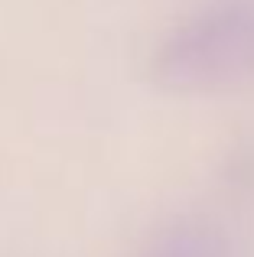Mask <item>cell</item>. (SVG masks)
I'll return each mask as SVG.
<instances>
[{"mask_svg": "<svg viewBox=\"0 0 254 257\" xmlns=\"http://www.w3.org/2000/svg\"><path fill=\"white\" fill-rule=\"evenodd\" d=\"M150 75L170 94H225L254 85V0H225L157 43Z\"/></svg>", "mask_w": 254, "mask_h": 257, "instance_id": "cell-1", "label": "cell"}, {"mask_svg": "<svg viewBox=\"0 0 254 257\" xmlns=\"http://www.w3.org/2000/svg\"><path fill=\"white\" fill-rule=\"evenodd\" d=\"M137 257H238V247L218 225L183 221L160 231Z\"/></svg>", "mask_w": 254, "mask_h": 257, "instance_id": "cell-2", "label": "cell"}]
</instances>
